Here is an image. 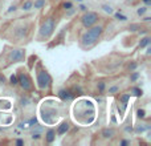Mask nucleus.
Masks as SVG:
<instances>
[{
  "mask_svg": "<svg viewBox=\"0 0 151 146\" xmlns=\"http://www.w3.org/2000/svg\"><path fill=\"white\" fill-rule=\"evenodd\" d=\"M24 59H25V51L23 48H12L7 56L8 63H21Z\"/></svg>",
  "mask_w": 151,
  "mask_h": 146,
  "instance_id": "obj_4",
  "label": "nucleus"
},
{
  "mask_svg": "<svg viewBox=\"0 0 151 146\" xmlns=\"http://www.w3.org/2000/svg\"><path fill=\"white\" fill-rule=\"evenodd\" d=\"M3 81H4V77H1V76H0V82H3Z\"/></svg>",
  "mask_w": 151,
  "mask_h": 146,
  "instance_id": "obj_34",
  "label": "nucleus"
},
{
  "mask_svg": "<svg viewBox=\"0 0 151 146\" xmlns=\"http://www.w3.org/2000/svg\"><path fill=\"white\" fill-rule=\"evenodd\" d=\"M77 1H81V0H77Z\"/></svg>",
  "mask_w": 151,
  "mask_h": 146,
  "instance_id": "obj_35",
  "label": "nucleus"
},
{
  "mask_svg": "<svg viewBox=\"0 0 151 146\" xmlns=\"http://www.w3.org/2000/svg\"><path fill=\"white\" fill-rule=\"evenodd\" d=\"M69 129H70V125H69V122L64 121V122H61L60 125H58V128H57V134H58V136H64L66 132H69Z\"/></svg>",
  "mask_w": 151,
  "mask_h": 146,
  "instance_id": "obj_9",
  "label": "nucleus"
},
{
  "mask_svg": "<svg viewBox=\"0 0 151 146\" xmlns=\"http://www.w3.org/2000/svg\"><path fill=\"white\" fill-rule=\"evenodd\" d=\"M32 8H33V1H31V0H27V1L21 5V9H23L24 12H28V11H31Z\"/></svg>",
  "mask_w": 151,
  "mask_h": 146,
  "instance_id": "obj_13",
  "label": "nucleus"
},
{
  "mask_svg": "<svg viewBox=\"0 0 151 146\" xmlns=\"http://www.w3.org/2000/svg\"><path fill=\"white\" fill-rule=\"evenodd\" d=\"M135 68H137V64L135 63H133L131 65H129V69H130V71H134Z\"/></svg>",
  "mask_w": 151,
  "mask_h": 146,
  "instance_id": "obj_29",
  "label": "nucleus"
},
{
  "mask_svg": "<svg viewBox=\"0 0 151 146\" xmlns=\"http://www.w3.org/2000/svg\"><path fill=\"white\" fill-rule=\"evenodd\" d=\"M130 94L131 96H135V97H142V94H143V90L139 88H131L130 89Z\"/></svg>",
  "mask_w": 151,
  "mask_h": 146,
  "instance_id": "obj_14",
  "label": "nucleus"
},
{
  "mask_svg": "<svg viewBox=\"0 0 151 146\" xmlns=\"http://www.w3.org/2000/svg\"><path fill=\"white\" fill-rule=\"evenodd\" d=\"M58 96L63 101H70V100L74 98V93L72 92V89H61L58 92Z\"/></svg>",
  "mask_w": 151,
  "mask_h": 146,
  "instance_id": "obj_8",
  "label": "nucleus"
},
{
  "mask_svg": "<svg viewBox=\"0 0 151 146\" xmlns=\"http://www.w3.org/2000/svg\"><path fill=\"white\" fill-rule=\"evenodd\" d=\"M130 144H131V141H130V139H123V141H121V142H119V145H121V146L130 145Z\"/></svg>",
  "mask_w": 151,
  "mask_h": 146,
  "instance_id": "obj_28",
  "label": "nucleus"
},
{
  "mask_svg": "<svg viewBox=\"0 0 151 146\" xmlns=\"http://www.w3.org/2000/svg\"><path fill=\"white\" fill-rule=\"evenodd\" d=\"M126 106H127V104H123V102L118 101V110H119V114H121V116H122L123 113H125Z\"/></svg>",
  "mask_w": 151,
  "mask_h": 146,
  "instance_id": "obj_19",
  "label": "nucleus"
},
{
  "mask_svg": "<svg viewBox=\"0 0 151 146\" xmlns=\"http://www.w3.org/2000/svg\"><path fill=\"white\" fill-rule=\"evenodd\" d=\"M102 137H104V138H113V137H114V134H115V130H114V129H111V128H110V129H105V130L104 132H102Z\"/></svg>",
  "mask_w": 151,
  "mask_h": 146,
  "instance_id": "obj_12",
  "label": "nucleus"
},
{
  "mask_svg": "<svg viewBox=\"0 0 151 146\" xmlns=\"http://www.w3.org/2000/svg\"><path fill=\"white\" fill-rule=\"evenodd\" d=\"M12 11H16V7H11L9 9H8V12H12Z\"/></svg>",
  "mask_w": 151,
  "mask_h": 146,
  "instance_id": "obj_32",
  "label": "nucleus"
},
{
  "mask_svg": "<svg viewBox=\"0 0 151 146\" xmlns=\"http://www.w3.org/2000/svg\"><path fill=\"white\" fill-rule=\"evenodd\" d=\"M138 117L139 118H145V117H146V113H145L143 109H139L138 110Z\"/></svg>",
  "mask_w": 151,
  "mask_h": 146,
  "instance_id": "obj_27",
  "label": "nucleus"
},
{
  "mask_svg": "<svg viewBox=\"0 0 151 146\" xmlns=\"http://www.w3.org/2000/svg\"><path fill=\"white\" fill-rule=\"evenodd\" d=\"M149 11V7H146V5H143V7H139L138 9H137V15L138 16H143L145 13Z\"/></svg>",
  "mask_w": 151,
  "mask_h": 146,
  "instance_id": "obj_18",
  "label": "nucleus"
},
{
  "mask_svg": "<svg viewBox=\"0 0 151 146\" xmlns=\"http://www.w3.org/2000/svg\"><path fill=\"white\" fill-rule=\"evenodd\" d=\"M55 139H56V130H53V129H49V130L45 133V141H47L48 144H52Z\"/></svg>",
  "mask_w": 151,
  "mask_h": 146,
  "instance_id": "obj_10",
  "label": "nucleus"
},
{
  "mask_svg": "<svg viewBox=\"0 0 151 146\" xmlns=\"http://www.w3.org/2000/svg\"><path fill=\"white\" fill-rule=\"evenodd\" d=\"M143 3H145V5H146V7H150V5H151V0H143Z\"/></svg>",
  "mask_w": 151,
  "mask_h": 146,
  "instance_id": "obj_31",
  "label": "nucleus"
},
{
  "mask_svg": "<svg viewBox=\"0 0 151 146\" xmlns=\"http://www.w3.org/2000/svg\"><path fill=\"white\" fill-rule=\"evenodd\" d=\"M138 77H139V73L138 72H134L133 74L130 76V80L131 81H135V80H138Z\"/></svg>",
  "mask_w": 151,
  "mask_h": 146,
  "instance_id": "obj_26",
  "label": "nucleus"
},
{
  "mask_svg": "<svg viewBox=\"0 0 151 146\" xmlns=\"http://www.w3.org/2000/svg\"><path fill=\"white\" fill-rule=\"evenodd\" d=\"M42 120H44V122H47V124H55L56 121H57V110L56 109H45V110H42Z\"/></svg>",
  "mask_w": 151,
  "mask_h": 146,
  "instance_id": "obj_7",
  "label": "nucleus"
},
{
  "mask_svg": "<svg viewBox=\"0 0 151 146\" xmlns=\"http://www.w3.org/2000/svg\"><path fill=\"white\" fill-rule=\"evenodd\" d=\"M44 5H45V0H35V3H33L35 9H41Z\"/></svg>",
  "mask_w": 151,
  "mask_h": 146,
  "instance_id": "obj_16",
  "label": "nucleus"
},
{
  "mask_svg": "<svg viewBox=\"0 0 151 146\" xmlns=\"http://www.w3.org/2000/svg\"><path fill=\"white\" fill-rule=\"evenodd\" d=\"M102 8H104V11H105V12L110 13V15H111V13H114V11H113V8L110 7V5H106V4H104V5H102Z\"/></svg>",
  "mask_w": 151,
  "mask_h": 146,
  "instance_id": "obj_23",
  "label": "nucleus"
},
{
  "mask_svg": "<svg viewBox=\"0 0 151 146\" xmlns=\"http://www.w3.org/2000/svg\"><path fill=\"white\" fill-rule=\"evenodd\" d=\"M20 31H17V29H16L15 31V35H16V37H17L19 40H23L24 37H25V33H27V31H28V29L25 28V27H20Z\"/></svg>",
  "mask_w": 151,
  "mask_h": 146,
  "instance_id": "obj_11",
  "label": "nucleus"
},
{
  "mask_svg": "<svg viewBox=\"0 0 151 146\" xmlns=\"http://www.w3.org/2000/svg\"><path fill=\"white\" fill-rule=\"evenodd\" d=\"M147 45H150V37L149 36L141 39V41H139V47L141 48H145V47H147Z\"/></svg>",
  "mask_w": 151,
  "mask_h": 146,
  "instance_id": "obj_17",
  "label": "nucleus"
},
{
  "mask_svg": "<svg viewBox=\"0 0 151 146\" xmlns=\"http://www.w3.org/2000/svg\"><path fill=\"white\" fill-rule=\"evenodd\" d=\"M63 7H64V9H69V8L73 7V4H72V1H65L63 4Z\"/></svg>",
  "mask_w": 151,
  "mask_h": 146,
  "instance_id": "obj_25",
  "label": "nucleus"
},
{
  "mask_svg": "<svg viewBox=\"0 0 151 146\" xmlns=\"http://www.w3.org/2000/svg\"><path fill=\"white\" fill-rule=\"evenodd\" d=\"M56 28V21L53 17H48L42 21L41 27L39 29V39L45 41V40H49L52 37L53 32H55Z\"/></svg>",
  "mask_w": 151,
  "mask_h": 146,
  "instance_id": "obj_2",
  "label": "nucleus"
},
{
  "mask_svg": "<svg viewBox=\"0 0 151 146\" xmlns=\"http://www.w3.org/2000/svg\"><path fill=\"white\" fill-rule=\"evenodd\" d=\"M115 19H117V20H119V21H126V20H127V16L122 15L121 12H117V13H115Z\"/></svg>",
  "mask_w": 151,
  "mask_h": 146,
  "instance_id": "obj_21",
  "label": "nucleus"
},
{
  "mask_svg": "<svg viewBox=\"0 0 151 146\" xmlns=\"http://www.w3.org/2000/svg\"><path fill=\"white\" fill-rule=\"evenodd\" d=\"M15 144L16 145H24V141H23V139H16Z\"/></svg>",
  "mask_w": 151,
  "mask_h": 146,
  "instance_id": "obj_30",
  "label": "nucleus"
},
{
  "mask_svg": "<svg viewBox=\"0 0 151 146\" xmlns=\"http://www.w3.org/2000/svg\"><path fill=\"white\" fill-rule=\"evenodd\" d=\"M17 85H20L27 92H29L32 89V81L25 72H20L17 74Z\"/></svg>",
  "mask_w": 151,
  "mask_h": 146,
  "instance_id": "obj_6",
  "label": "nucleus"
},
{
  "mask_svg": "<svg viewBox=\"0 0 151 146\" xmlns=\"http://www.w3.org/2000/svg\"><path fill=\"white\" fill-rule=\"evenodd\" d=\"M107 92H109V94H115V93H118V92H119V86H118V85H113V86H110V88L107 89Z\"/></svg>",
  "mask_w": 151,
  "mask_h": 146,
  "instance_id": "obj_20",
  "label": "nucleus"
},
{
  "mask_svg": "<svg viewBox=\"0 0 151 146\" xmlns=\"http://www.w3.org/2000/svg\"><path fill=\"white\" fill-rule=\"evenodd\" d=\"M102 33H104V27L102 25H94L89 27L88 31H85L81 36V47L89 49V48L94 47V45L98 43V40L101 39Z\"/></svg>",
  "mask_w": 151,
  "mask_h": 146,
  "instance_id": "obj_1",
  "label": "nucleus"
},
{
  "mask_svg": "<svg viewBox=\"0 0 151 146\" xmlns=\"http://www.w3.org/2000/svg\"><path fill=\"white\" fill-rule=\"evenodd\" d=\"M105 86H106V84H105L104 81L98 82V92H104L105 90Z\"/></svg>",
  "mask_w": 151,
  "mask_h": 146,
  "instance_id": "obj_24",
  "label": "nucleus"
},
{
  "mask_svg": "<svg viewBox=\"0 0 151 146\" xmlns=\"http://www.w3.org/2000/svg\"><path fill=\"white\" fill-rule=\"evenodd\" d=\"M9 84L11 85H13V86H16L17 85V74H12L9 77Z\"/></svg>",
  "mask_w": 151,
  "mask_h": 146,
  "instance_id": "obj_22",
  "label": "nucleus"
},
{
  "mask_svg": "<svg viewBox=\"0 0 151 146\" xmlns=\"http://www.w3.org/2000/svg\"><path fill=\"white\" fill-rule=\"evenodd\" d=\"M98 19H99V16L97 12L88 11V12H85L82 15V17H81V24H82L85 28H89V27H91V25L98 23Z\"/></svg>",
  "mask_w": 151,
  "mask_h": 146,
  "instance_id": "obj_5",
  "label": "nucleus"
},
{
  "mask_svg": "<svg viewBox=\"0 0 151 146\" xmlns=\"http://www.w3.org/2000/svg\"><path fill=\"white\" fill-rule=\"evenodd\" d=\"M31 137H32V139H36V141L41 138V128H37L36 130L32 132V136Z\"/></svg>",
  "mask_w": 151,
  "mask_h": 146,
  "instance_id": "obj_15",
  "label": "nucleus"
},
{
  "mask_svg": "<svg viewBox=\"0 0 151 146\" xmlns=\"http://www.w3.org/2000/svg\"><path fill=\"white\" fill-rule=\"evenodd\" d=\"M37 77H36V81H37V86H39L40 90H48L52 85V77L50 74L45 71L44 68H39L37 69Z\"/></svg>",
  "mask_w": 151,
  "mask_h": 146,
  "instance_id": "obj_3",
  "label": "nucleus"
},
{
  "mask_svg": "<svg viewBox=\"0 0 151 146\" xmlns=\"http://www.w3.org/2000/svg\"><path fill=\"white\" fill-rule=\"evenodd\" d=\"M80 8H81L82 11H86V7H85V5H80Z\"/></svg>",
  "mask_w": 151,
  "mask_h": 146,
  "instance_id": "obj_33",
  "label": "nucleus"
}]
</instances>
